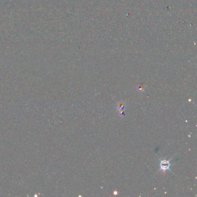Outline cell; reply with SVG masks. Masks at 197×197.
Wrapping results in <instances>:
<instances>
[{
    "mask_svg": "<svg viewBox=\"0 0 197 197\" xmlns=\"http://www.w3.org/2000/svg\"><path fill=\"white\" fill-rule=\"evenodd\" d=\"M171 166V164L170 161L165 160H162L160 161V167L161 170L163 171H166V170H168L170 168Z\"/></svg>",
    "mask_w": 197,
    "mask_h": 197,
    "instance_id": "1",
    "label": "cell"
}]
</instances>
